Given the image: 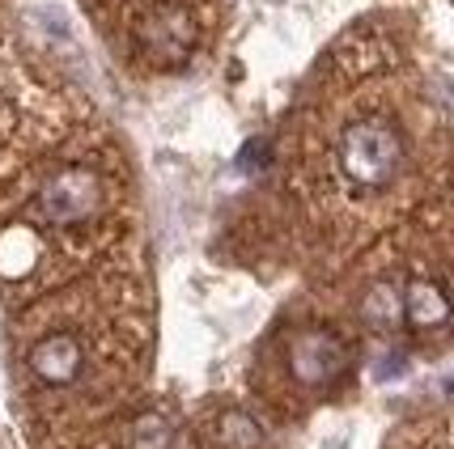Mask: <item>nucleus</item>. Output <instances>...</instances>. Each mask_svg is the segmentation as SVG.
<instances>
[{
    "label": "nucleus",
    "mask_w": 454,
    "mask_h": 449,
    "mask_svg": "<svg viewBox=\"0 0 454 449\" xmlns=\"http://www.w3.org/2000/svg\"><path fill=\"white\" fill-rule=\"evenodd\" d=\"M403 166V140H399L395 123L387 119H361L353 128H344L340 136V170L348 174L356 187H387Z\"/></svg>",
    "instance_id": "obj_1"
},
{
    "label": "nucleus",
    "mask_w": 454,
    "mask_h": 449,
    "mask_svg": "<svg viewBox=\"0 0 454 449\" xmlns=\"http://www.w3.org/2000/svg\"><path fill=\"white\" fill-rule=\"evenodd\" d=\"M98 204H102V178L94 170H85V166H68V170L51 174L39 191V216L47 225H59V229L90 221L98 213Z\"/></svg>",
    "instance_id": "obj_2"
},
{
    "label": "nucleus",
    "mask_w": 454,
    "mask_h": 449,
    "mask_svg": "<svg viewBox=\"0 0 454 449\" xmlns=\"http://www.w3.org/2000/svg\"><path fill=\"white\" fill-rule=\"evenodd\" d=\"M289 369L306 386H332L348 369V348L332 331H301L289 348Z\"/></svg>",
    "instance_id": "obj_3"
},
{
    "label": "nucleus",
    "mask_w": 454,
    "mask_h": 449,
    "mask_svg": "<svg viewBox=\"0 0 454 449\" xmlns=\"http://www.w3.org/2000/svg\"><path fill=\"white\" fill-rule=\"evenodd\" d=\"M26 365H30V373L39 377L43 386L64 391V386H73L81 373H85V348H81L77 335H68V331L43 335L39 344L30 348Z\"/></svg>",
    "instance_id": "obj_4"
},
{
    "label": "nucleus",
    "mask_w": 454,
    "mask_h": 449,
    "mask_svg": "<svg viewBox=\"0 0 454 449\" xmlns=\"http://www.w3.org/2000/svg\"><path fill=\"white\" fill-rule=\"evenodd\" d=\"M403 318L412 327H420V331H434V327H446L454 318V301L434 280H412L403 289Z\"/></svg>",
    "instance_id": "obj_5"
},
{
    "label": "nucleus",
    "mask_w": 454,
    "mask_h": 449,
    "mask_svg": "<svg viewBox=\"0 0 454 449\" xmlns=\"http://www.w3.org/2000/svg\"><path fill=\"white\" fill-rule=\"evenodd\" d=\"M365 318L374 322V327H395L399 318H403V293H395L391 284H378L374 293H370V301H365Z\"/></svg>",
    "instance_id": "obj_6"
},
{
    "label": "nucleus",
    "mask_w": 454,
    "mask_h": 449,
    "mask_svg": "<svg viewBox=\"0 0 454 449\" xmlns=\"http://www.w3.org/2000/svg\"><path fill=\"white\" fill-rule=\"evenodd\" d=\"M221 437H225L234 449H259L263 429H259L247 411H225V415H221Z\"/></svg>",
    "instance_id": "obj_7"
},
{
    "label": "nucleus",
    "mask_w": 454,
    "mask_h": 449,
    "mask_svg": "<svg viewBox=\"0 0 454 449\" xmlns=\"http://www.w3.org/2000/svg\"><path fill=\"white\" fill-rule=\"evenodd\" d=\"M170 441H175V429L161 415H145L132 429V449H170Z\"/></svg>",
    "instance_id": "obj_8"
},
{
    "label": "nucleus",
    "mask_w": 454,
    "mask_h": 449,
    "mask_svg": "<svg viewBox=\"0 0 454 449\" xmlns=\"http://www.w3.org/2000/svg\"><path fill=\"white\" fill-rule=\"evenodd\" d=\"M403 369H408L403 352H387V356H382V365H374V377L378 382H391V377H399Z\"/></svg>",
    "instance_id": "obj_9"
}]
</instances>
